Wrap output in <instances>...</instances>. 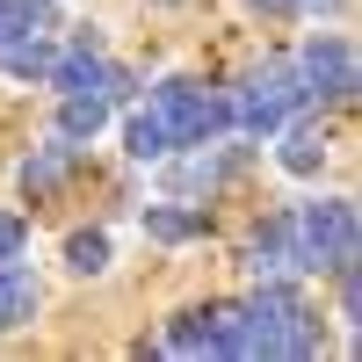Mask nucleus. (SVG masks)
Listing matches in <instances>:
<instances>
[{
    "label": "nucleus",
    "mask_w": 362,
    "mask_h": 362,
    "mask_svg": "<svg viewBox=\"0 0 362 362\" xmlns=\"http://www.w3.org/2000/svg\"><path fill=\"white\" fill-rule=\"evenodd\" d=\"M145 109L167 124V145H210L232 131V95H210L196 80H160Z\"/></svg>",
    "instance_id": "obj_1"
},
{
    "label": "nucleus",
    "mask_w": 362,
    "mask_h": 362,
    "mask_svg": "<svg viewBox=\"0 0 362 362\" xmlns=\"http://www.w3.org/2000/svg\"><path fill=\"white\" fill-rule=\"evenodd\" d=\"M167 348L174 355H210V312H181L167 326Z\"/></svg>",
    "instance_id": "obj_11"
},
{
    "label": "nucleus",
    "mask_w": 362,
    "mask_h": 362,
    "mask_svg": "<svg viewBox=\"0 0 362 362\" xmlns=\"http://www.w3.org/2000/svg\"><path fill=\"white\" fill-rule=\"evenodd\" d=\"M297 239H305V261L319 276H334L341 261H355V203L348 196H319L297 210Z\"/></svg>",
    "instance_id": "obj_2"
},
{
    "label": "nucleus",
    "mask_w": 362,
    "mask_h": 362,
    "mask_svg": "<svg viewBox=\"0 0 362 362\" xmlns=\"http://www.w3.org/2000/svg\"><path fill=\"white\" fill-rule=\"evenodd\" d=\"M138 95V73L131 66H102V102H131Z\"/></svg>",
    "instance_id": "obj_13"
},
{
    "label": "nucleus",
    "mask_w": 362,
    "mask_h": 362,
    "mask_svg": "<svg viewBox=\"0 0 362 362\" xmlns=\"http://www.w3.org/2000/svg\"><path fill=\"white\" fill-rule=\"evenodd\" d=\"M29 319H37V276L15 254V261H0V326H29Z\"/></svg>",
    "instance_id": "obj_6"
},
{
    "label": "nucleus",
    "mask_w": 362,
    "mask_h": 362,
    "mask_svg": "<svg viewBox=\"0 0 362 362\" xmlns=\"http://www.w3.org/2000/svg\"><path fill=\"white\" fill-rule=\"evenodd\" d=\"M138 225H145V239H160V247H189V239L203 232V218H196V210H181V203H145Z\"/></svg>",
    "instance_id": "obj_7"
},
{
    "label": "nucleus",
    "mask_w": 362,
    "mask_h": 362,
    "mask_svg": "<svg viewBox=\"0 0 362 362\" xmlns=\"http://www.w3.org/2000/svg\"><path fill=\"white\" fill-rule=\"evenodd\" d=\"M124 153H131V160H167V153H174V145H167V124H160L153 109H138L131 124H124Z\"/></svg>",
    "instance_id": "obj_9"
},
{
    "label": "nucleus",
    "mask_w": 362,
    "mask_h": 362,
    "mask_svg": "<svg viewBox=\"0 0 362 362\" xmlns=\"http://www.w3.org/2000/svg\"><path fill=\"white\" fill-rule=\"evenodd\" d=\"M283 268H290V261H283L276 247H261V239L247 247V276H254V283H268V276H283Z\"/></svg>",
    "instance_id": "obj_14"
},
{
    "label": "nucleus",
    "mask_w": 362,
    "mask_h": 362,
    "mask_svg": "<svg viewBox=\"0 0 362 362\" xmlns=\"http://www.w3.org/2000/svg\"><path fill=\"white\" fill-rule=\"evenodd\" d=\"M254 8H276V15H283V8H290V0H254Z\"/></svg>",
    "instance_id": "obj_15"
},
{
    "label": "nucleus",
    "mask_w": 362,
    "mask_h": 362,
    "mask_svg": "<svg viewBox=\"0 0 362 362\" xmlns=\"http://www.w3.org/2000/svg\"><path fill=\"white\" fill-rule=\"evenodd\" d=\"M29 247V218H22V210H0V261H15Z\"/></svg>",
    "instance_id": "obj_12"
},
{
    "label": "nucleus",
    "mask_w": 362,
    "mask_h": 362,
    "mask_svg": "<svg viewBox=\"0 0 362 362\" xmlns=\"http://www.w3.org/2000/svg\"><path fill=\"white\" fill-rule=\"evenodd\" d=\"M276 167L297 174V181H312V174L326 167V131H319V124H283V131H276Z\"/></svg>",
    "instance_id": "obj_4"
},
{
    "label": "nucleus",
    "mask_w": 362,
    "mask_h": 362,
    "mask_svg": "<svg viewBox=\"0 0 362 362\" xmlns=\"http://www.w3.org/2000/svg\"><path fill=\"white\" fill-rule=\"evenodd\" d=\"M297 73H305V95L348 102L355 95V44L348 37H312L305 51H297Z\"/></svg>",
    "instance_id": "obj_3"
},
{
    "label": "nucleus",
    "mask_w": 362,
    "mask_h": 362,
    "mask_svg": "<svg viewBox=\"0 0 362 362\" xmlns=\"http://www.w3.org/2000/svg\"><path fill=\"white\" fill-rule=\"evenodd\" d=\"M160 8H174V0H160Z\"/></svg>",
    "instance_id": "obj_16"
},
{
    "label": "nucleus",
    "mask_w": 362,
    "mask_h": 362,
    "mask_svg": "<svg viewBox=\"0 0 362 362\" xmlns=\"http://www.w3.org/2000/svg\"><path fill=\"white\" fill-rule=\"evenodd\" d=\"M66 268L73 276H102L109 268V232H73L66 239Z\"/></svg>",
    "instance_id": "obj_10"
},
{
    "label": "nucleus",
    "mask_w": 362,
    "mask_h": 362,
    "mask_svg": "<svg viewBox=\"0 0 362 362\" xmlns=\"http://www.w3.org/2000/svg\"><path fill=\"white\" fill-rule=\"evenodd\" d=\"M73 160H80V145H73L66 131H58L51 145H37V153H29V160H22V196H51V189H58V181H66V174H73Z\"/></svg>",
    "instance_id": "obj_5"
},
{
    "label": "nucleus",
    "mask_w": 362,
    "mask_h": 362,
    "mask_svg": "<svg viewBox=\"0 0 362 362\" xmlns=\"http://www.w3.org/2000/svg\"><path fill=\"white\" fill-rule=\"evenodd\" d=\"M102 124H109V102L102 95H66V109H58V131H66L73 145H87Z\"/></svg>",
    "instance_id": "obj_8"
}]
</instances>
